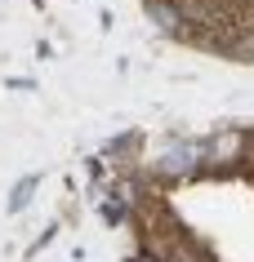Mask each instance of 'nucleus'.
Returning <instances> with one entry per match:
<instances>
[{"label":"nucleus","mask_w":254,"mask_h":262,"mask_svg":"<svg viewBox=\"0 0 254 262\" xmlns=\"http://www.w3.org/2000/svg\"><path fill=\"white\" fill-rule=\"evenodd\" d=\"M31 187H36V178H23V182H18V191H14V205H9V209H23V205H27Z\"/></svg>","instance_id":"nucleus-3"},{"label":"nucleus","mask_w":254,"mask_h":262,"mask_svg":"<svg viewBox=\"0 0 254 262\" xmlns=\"http://www.w3.org/2000/svg\"><path fill=\"white\" fill-rule=\"evenodd\" d=\"M197 160H201V147H192V142H187V147H174V151H165L156 169H161L165 178H179V173H187Z\"/></svg>","instance_id":"nucleus-1"},{"label":"nucleus","mask_w":254,"mask_h":262,"mask_svg":"<svg viewBox=\"0 0 254 262\" xmlns=\"http://www.w3.org/2000/svg\"><path fill=\"white\" fill-rule=\"evenodd\" d=\"M134 262H156V258H152V253H143V258H134Z\"/></svg>","instance_id":"nucleus-4"},{"label":"nucleus","mask_w":254,"mask_h":262,"mask_svg":"<svg viewBox=\"0 0 254 262\" xmlns=\"http://www.w3.org/2000/svg\"><path fill=\"white\" fill-rule=\"evenodd\" d=\"M143 9H147V18H152V23H156L161 31H179V23H183L179 5H165V0H147Z\"/></svg>","instance_id":"nucleus-2"}]
</instances>
